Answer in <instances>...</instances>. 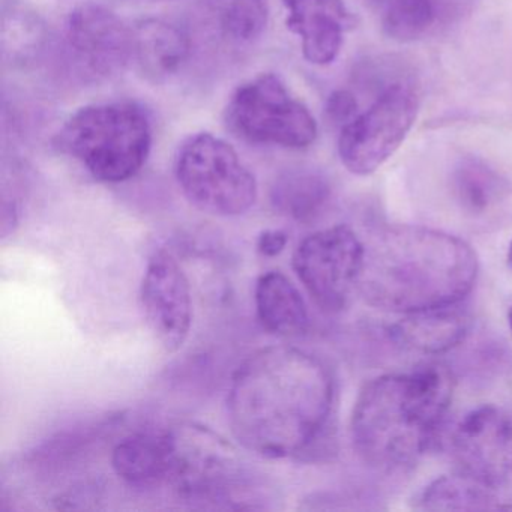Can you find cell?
Listing matches in <instances>:
<instances>
[{"instance_id":"ba28073f","label":"cell","mask_w":512,"mask_h":512,"mask_svg":"<svg viewBox=\"0 0 512 512\" xmlns=\"http://www.w3.org/2000/svg\"><path fill=\"white\" fill-rule=\"evenodd\" d=\"M364 242L349 226L307 236L293 253L292 266L308 295L325 313H340L358 286Z\"/></svg>"},{"instance_id":"484cf974","label":"cell","mask_w":512,"mask_h":512,"mask_svg":"<svg viewBox=\"0 0 512 512\" xmlns=\"http://www.w3.org/2000/svg\"><path fill=\"white\" fill-rule=\"evenodd\" d=\"M508 325H509V329H511V334H512V307H511V310H509V313H508Z\"/></svg>"},{"instance_id":"d6986e66","label":"cell","mask_w":512,"mask_h":512,"mask_svg":"<svg viewBox=\"0 0 512 512\" xmlns=\"http://www.w3.org/2000/svg\"><path fill=\"white\" fill-rule=\"evenodd\" d=\"M383 32L400 43L421 40L451 16L452 0H367Z\"/></svg>"},{"instance_id":"4fadbf2b","label":"cell","mask_w":512,"mask_h":512,"mask_svg":"<svg viewBox=\"0 0 512 512\" xmlns=\"http://www.w3.org/2000/svg\"><path fill=\"white\" fill-rule=\"evenodd\" d=\"M283 5L287 29L301 40L304 58L320 67L332 64L355 23L343 0H283Z\"/></svg>"},{"instance_id":"277c9868","label":"cell","mask_w":512,"mask_h":512,"mask_svg":"<svg viewBox=\"0 0 512 512\" xmlns=\"http://www.w3.org/2000/svg\"><path fill=\"white\" fill-rule=\"evenodd\" d=\"M59 143L97 181L119 184L145 166L152 146L148 113L134 103L94 104L77 110L59 131Z\"/></svg>"},{"instance_id":"7c38bea8","label":"cell","mask_w":512,"mask_h":512,"mask_svg":"<svg viewBox=\"0 0 512 512\" xmlns=\"http://www.w3.org/2000/svg\"><path fill=\"white\" fill-rule=\"evenodd\" d=\"M65 43L77 64L95 76H115L133 59V29L100 5H82L68 16Z\"/></svg>"},{"instance_id":"8992f818","label":"cell","mask_w":512,"mask_h":512,"mask_svg":"<svg viewBox=\"0 0 512 512\" xmlns=\"http://www.w3.org/2000/svg\"><path fill=\"white\" fill-rule=\"evenodd\" d=\"M226 124L239 139L256 145L305 149L317 139L316 119L275 74H262L236 89Z\"/></svg>"},{"instance_id":"5b68a950","label":"cell","mask_w":512,"mask_h":512,"mask_svg":"<svg viewBox=\"0 0 512 512\" xmlns=\"http://www.w3.org/2000/svg\"><path fill=\"white\" fill-rule=\"evenodd\" d=\"M176 179L188 200L217 217L245 214L257 200V182L238 152L220 137H188L176 155Z\"/></svg>"},{"instance_id":"cb8c5ba5","label":"cell","mask_w":512,"mask_h":512,"mask_svg":"<svg viewBox=\"0 0 512 512\" xmlns=\"http://www.w3.org/2000/svg\"><path fill=\"white\" fill-rule=\"evenodd\" d=\"M287 235L283 230H265L260 233L257 250L266 257H275L286 248Z\"/></svg>"},{"instance_id":"603a6c76","label":"cell","mask_w":512,"mask_h":512,"mask_svg":"<svg viewBox=\"0 0 512 512\" xmlns=\"http://www.w3.org/2000/svg\"><path fill=\"white\" fill-rule=\"evenodd\" d=\"M326 115L334 124L346 127L358 116V103L349 91H335L326 103Z\"/></svg>"},{"instance_id":"9c48e42d","label":"cell","mask_w":512,"mask_h":512,"mask_svg":"<svg viewBox=\"0 0 512 512\" xmlns=\"http://www.w3.org/2000/svg\"><path fill=\"white\" fill-rule=\"evenodd\" d=\"M172 433L169 482L188 499H221L238 481L242 469L235 448L206 427L176 425Z\"/></svg>"},{"instance_id":"6da1fadb","label":"cell","mask_w":512,"mask_h":512,"mask_svg":"<svg viewBox=\"0 0 512 512\" xmlns=\"http://www.w3.org/2000/svg\"><path fill=\"white\" fill-rule=\"evenodd\" d=\"M334 397V377L322 359L292 346L265 347L233 374L230 430L262 457L302 458L325 437Z\"/></svg>"},{"instance_id":"9a60e30c","label":"cell","mask_w":512,"mask_h":512,"mask_svg":"<svg viewBox=\"0 0 512 512\" xmlns=\"http://www.w3.org/2000/svg\"><path fill=\"white\" fill-rule=\"evenodd\" d=\"M170 458V428H158L125 437L113 451L112 466L131 487L157 488L169 482Z\"/></svg>"},{"instance_id":"3957f363","label":"cell","mask_w":512,"mask_h":512,"mask_svg":"<svg viewBox=\"0 0 512 512\" xmlns=\"http://www.w3.org/2000/svg\"><path fill=\"white\" fill-rule=\"evenodd\" d=\"M454 389V376L442 364H425L365 383L350 421L359 457L386 472L418 463L445 422Z\"/></svg>"},{"instance_id":"e0dca14e","label":"cell","mask_w":512,"mask_h":512,"mask_svg":"<svg viewBox=\"0 0 512 512\" xmlns=\"http://www.w3.org/2000/svg\"><path fill=\"white\" fill-rule=\"evenodd\" d=\"M190 53L188 35L166 20H143L133 29V59L148 79L164 80L178 73Z\"/></svg>"},{"instance_id":"ac0fdd59","label":"cell","mask_w":512,"mask_h":512,"mask_svg":"<svg viewBox=\"0 0 512 512\" xmlns=\"http://www.w3.org/2000/svg\"><path fill=\"white\" fill-rule=\"evenodd\" d=\"M257 317L266 331L280 337H298L310 325L307 304L298 287L280 271L260 275L254 290Z\"/></svg>"},{"instance_id":"2e32d148","label":"cell","mask_w":512,"mask_h":512,"mask_svg":"<svg viewBox=\"0 0 512 512\" xmlns=\"http://www.w3.org/2000/svg\"><path fill=\"white\" fill-rule=\"evenodd\" d=\"M422 511H511L512 500L500 485L457 472L434 479L416 497Z\"/></svg>"},{"instance_id":"30bf717a","label":"cell","mask_w":512,"mask_h":512,"mask_svg":"<svg viewBox=\"0 0 512 512\" xmlns=\"http://www.w3.org/2000/svg\"><path fill=\"white\" fill-rule=\"evenodd\" d=\"M449 446L457 470L502 487L512 476V413L491 404L472 410L452 431Z\"/></svg>"},{"instance_id":"44dd1931","label":"cell","mask_w":512,"mask_h":512,"mask_svg":"<svg viewBox=\"0 0 512 512\" xmlns=\"http://www.w3.org/2000/svg\"><path fill=\"white\" fill-rule=\"evenodd\" d=\"M455 193L464 209L484 214L505 194V182L478 161H464L454 178Z\"/></svg>"},{"instance_id":"7a4b0ae2","label":"cell","mask_w":512,"mask_h":512,"mask_svg":"<svg viewBox=\"0 0 512 512\" xmlns=\"http://www.w3.org/2000/svg\"><path fill=\"white\" fill-rule=\"evenodd\" d=\"M478 257L463 239L428 227L376 230L364 242L359 295L397 314L460 304L475 287Z\"/></svg>"},{"instance_id":"7402d4cb","label":"cell","mask_w":512,"mask_h":512,"mask_svg":"<svg viewBox=\"0 0 512 512\" xmlns=\"http://www.w3.org/2000/svg\"><path fill=\"white\" fill-rule=\"evenodd\" d=\"M218 23L223 34L235 43H251L268 23L266 0H220Z\"/></svg>"},{"instance_id":"5bb4252c","label":"cell","mask_w":512,"mask_h":512,"mask_svg":"<svg viewBox=\"0 0 512 512\" xmlns=\"http://www.w3.org/2000/svg\"><path fill=\"white\" fill-rule=\"evenodd\" d=\"M457 305L404 314L392 326V338L406 349L424 355H440L455 349L470 331L469 314Z\"/></svg>"},{"instance_id":"ffe728a7","label":"cell","mask_w":512,"mask_h":512,"mask_svg":"<svg viewBox=\"0 0 512 512\" xmlns=\"http://www.w3.org/2000/svg\"><path fill=\"white\" fill-rule=\"evenodd\" d=\"M272 205L280 214L298 221H308L319 214L329 199V185L310 170L284 173L271 191Z\"/></svg>"},{"instance_id":"8fae6325","label":"cell","mask_w":512,"mask_h":512,"mask_svg":"<svg viewBox=\"0 0 512 512\" xmlns=\"http://www.w3.org/2000/svg\"><path fill=\"white\" fill-rule=\"evenodd\" d=\"M140 298L146 322L160 346L166 352H178L190 334L193 299L187 275L172 254L158 251L151 257Z\"/></svg>"},{"instance_id":"52a82bcc","label":"cell","mask_w":512,"mask_h":512,"mask_svg":"<svg viewBox=\"0 0 512 512\" xmlns=\"http://www.w3.org/2000/svg\"><path fill=\"white\" fill-rule=\"evenodd\" d=\"M418 97L409 86H388L367 112L343 127L338 139L341 163L353 175L367 176L395 154L415 124Z\"/></svg>"},{"instance_id":"d4e9b609","label":"cell","mask_w":512,"mask_h":512,"mask_svg":"<svg viewBox=\"0 0 512 512\" xmlns=\"http://www.w3.org/2000/svg\"><path fill=\"white\" fill-rule=\"evenodd\" d=\"M506 260H508L509 268L512 269V242L509 244L508 256H506Z\"/></svg>"}]
</instances>
